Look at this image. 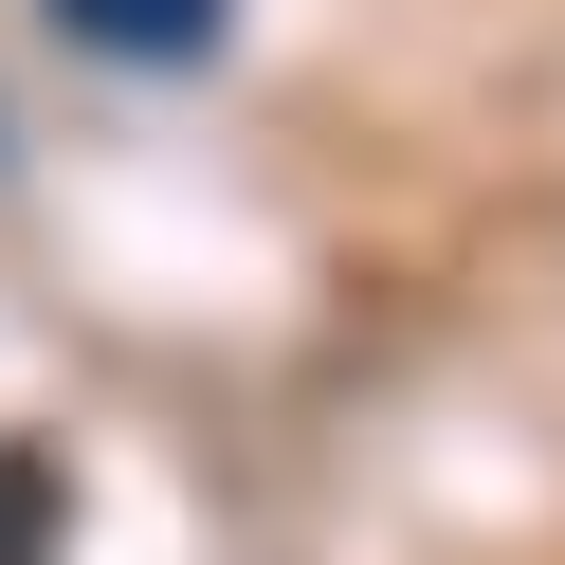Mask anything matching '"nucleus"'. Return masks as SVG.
Here are the masks:
<instances>
[{
	"label": "nucleus",
	"mask_w": 565,
	"mask_h": 565,
	"mask_svg": "<svg viewBox=\"0 0 565 565\" xmlns=\"http://www.w3.org/2000/svg\"><path fill=\"white\" fill-rule=\"evenodd\" d=\"M74 55H110V74H201V55L237 38V0H38Z\"/></svg>",
	"instance_id": "obj_1"
},
{
	"label": "nucleus",
	"mask_w": 565,
	"mask_h": 565,
	"mask_svg": "<svg viewBox=\"0 0 565 565\" xmlns=\"http://www.w3.org/2000/svg\"><path fill=\"white\" fill-rule=\"evenodd\" d=\"M55 529H74V475L38 438H0V565H55Z\"/></svg>",
	"instance_id": "obj_2"
}]
</instances>
